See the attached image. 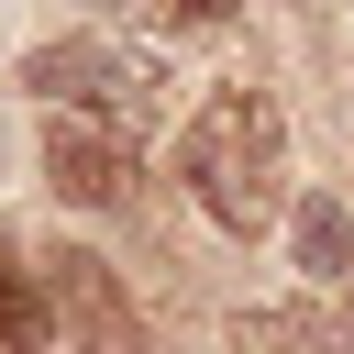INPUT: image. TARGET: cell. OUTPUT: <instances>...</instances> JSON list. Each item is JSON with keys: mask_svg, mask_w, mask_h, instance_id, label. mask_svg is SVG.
Returning a JSON list of instances; mask_svg holds the SVG:
<instances>
[{"mask_svg": "<svg viewBox=\"0 0 354 354\" xmlns=\"http://www.w3.org/2000/svg\"><path fill=\"white\" fill-rule=\"evenodd\" d=\"M277 155H288V133H277L266 88H210L199 122L177 133V166H188V188H199V210H210L221 232H266V210H277Z\"/></svg>", "mask_w": 354, "mask_h": 354, "instance_id": "cell-1", "label": "cell"}, {"mask_svg": "<svg viewBox=\"0 0 354 354\" xmlns=\"http://www.w3.org/2000/svg\"><path fill=\"white\" fill-rule=\"evenodd\" d=\"M22 88H44V100H88L111 133H155L166 122V66L144 55V44H100V33H77V44H33L22 55Z\"/></svg>", "mask_w": 354, "mask_h": 354, "instance_id": "cell-2", "label": "cell"}, {"mask_svg": "<svg viewBox=\"0 0 354 354\" xmlns=\"http://www.w3.org/2000/svg\"><path fill=\"white\" fill-rule=\"evenodd\" d=\"M44 177H55V199H88V210H111V199L133 188L122 133H88L77 111H55V122H44Z\"/></svg>", "mask_w": 354, "mask_h": 354, "instance_id": "cell-3", "label": "cell"}, {"mask_svg": "<svg viewBox=\"0 0 354 354\" xmlns=\"http://www.w3.org/2000/svg\"><path fill=\"white\" fill-rule=\"evenodd\" d=\"M288 254H299V277H354V210L332 188H310L288 210Z\"/></svg>", "mask_w": 354, "mask_h": 354, "instance_id": "cell-4", "label": "cell"}, {"mask_svg": "<svg viewBox=\"0 0 354 354\" xmlns=\"http://www.w3.org/2000/svg\"><path fill=\"white\" fill-rule=\"evenodd\" d=\"M44 343H55V299L0 266V354H44Z\"/></svg>", "mask_w": 354, "mask_h": 354, "instance_id": "cell-5", "label": "cell"}, {"mask_svg": "<svg viewBox=\"0 0 354 354\" xmlns=\"http://www.w3.org/2000/svg\"><path fill=\"white\" fill-rule=\"evenodd\" d=\"M232 354H332V332L310 310H243L232 321Z\"/></svg>", "mask_w": 354, "mask_h": 354, "instance_id": "cell-6", "label": "cell"}, {"mask_svg": "<svg viewBox=\"0 0 354 354\" xmlns=\"http://www.w3.org/2000/svg\"><path fill=\"white\" fill-rule=\"evenodd\" d=\"M55 299H66V310H77V321H100V332H111V343H122V332H133V321H122V299H111V277H100V266H88V254H55Z\"/></svg>", "mask_w": 354, "mask_h": 354, "instance_id": "cell-7", "label": "cell"}, {"mask_svg": "<svg viewBox=\"0 0 354 354\" xmlns=\"http://www.w3.org/2000/svg\"><path fill=\"white\" fill-rule=\"evenodd\" d=\"M155 11H177V22H232V0H155Z\"/></svg>", "mask_w": 354, "mask_h": 354, "instance_id": "cell-8", "label": "cell"}]
</instances>
